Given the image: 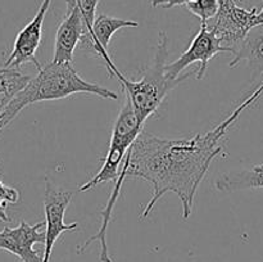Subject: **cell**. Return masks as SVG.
Returning <instances> with one entry per match:
<instances>
[{"label":"cell","instance_id":"6da1fadb","mask_svg":"<svg viewBox=\"0 0 263 262\" xmlns=\"http://www.w3.org/2000/svg\"><path fill=\"white\" fill-rule=\"evenodd\" d=\"M262 95L263 82L215 128L197 133L190 138H159L141 131L126 154L109 200L102 211V225L98 235L100 238L107 236L113 208L127 177L144 180L152 188V197L141 211L140 218L148 217L156 203L167 193H175L180 198L182 217L185 220L189 218L198 188L207 175L213 158L223 154L221 139L235 125L241 113L259 100Z\"/></svg>","mask_w":263,"mask_h":262},{"label":"cell","instance_id":"7a4b0ae2","mask_svg":"<svg viewBox=\"0 0 263 262\" xmlns=\"http://www.w3.org/2000/svg\"><path fill=\"white\" fill-rule=\"evenodd\" d=\"M79 92L97 95L103 99H118V95L112 90L82 79L72 62H49L8 103L0 115V131L7 127L27 105L44 100L63 99Z\"/></svg>","mask_w":263,"mask_h":262},{"label":"cell","instance_id":"3957f363","mask_svg":"<svg viewBox=\"0 0 263 262\" xmlns=\"http://www.w3.org/2000/svg\"><path fill=\"white\" fill-rule=\"evenodd\" d=\"M167 59H168V38L164 31H161L158 35V43L156 46L153 62L145 69L140 80L134 81L123 76L115 66V63L107 66L109 73L117 77L120 84L122 85L126 98H128L139 120L143 123H145V121L157 112L166 95L174 87H176L180 82L185 81L193 74L197 76V73L190 72V73H185V76L179 80H170L166 74Z\"/></svg>","mask_w":263,"mask_h":262},{"label":"cell","instance_id":"277c9868","mask_svg":"<svg viewBox=\"0 0 263 262\" xmlns=\"http://www.w3.org/2000/svg\"><path fill=\"white\" fill-rule=\"evenodd\" d=\"M143 127L144 123L139 120L133 104L128 98H126L125 103L118 113L115 126H113L109 149L103 161L102 169L90 181L81 185L79 188V192H86L99 184H107L108 181H117L126 154L134 141L136 140L139 134L143 131Z\"/></svg>","mask_w":263,"mask_h":262},{"label":"cell","instance_id":"5b68a950","mask_svg":"<svg viewBox=\"0 0 263 262\" xmlns=\"http://www.w3.org/2000/svg\"><path fill=\"white\" fill-rule=\"evenodd\" d=\"M220 53H231L233 49L228 48L222 44L221 39L216 35L212 28H208L207 23L202 22L200 30L197 35L193 38L189 48L172 63H167L166 74L170 80H179L184 77L182 74L184 69L190 64L199 62L200 66L197 69V80H202L207 71L208 63L213 57Z\"/></svg>","mask_w":263,"mask_h":262},{"label":"cell","instance_id":"8992f818","mask_svg":"<svg viewBox=\"0 0 263 262\" xmlns=\"http://www.w3.org/2000/svg\"><path fill=\"white\" fill-rule=\"evenodd\" d=\"M220 9L216 15L212 30L221 39L222 44L233 49L238 45L249 31L256 26L263 25V7L251 10L236 4V0H218Z\"/></svg>","mask_w":263,"mask_h":262},{"label":"cell","instance_id":"52a82bcc","mask_svg":"<svg viewBox=\"0 0 263 262\" xmlns=\"http://www.w3.org/2000/svg\"><path fill=\"white\" fill-rule=\"evenodd\" d=\"M74 192L64 190L57 186L50 180L45 182V193H44V211H45L46 222V240L45 249L43 254V262H50L51 252L54 246L61 238L64 231H73L79 228V223L64 222V213L72 200Z\"/></svg>","mask_w":263,"mask_h":262},{"label":"cell","instance_id":"ba28073f","mask_svg":"<svg viewBox=\"0 0 263 262\" xmlns=\"http://www.w3.org/2000/svg\"><path fill=\"white\" fill-rule=\"evenodd\" d=\"M50 4L51 0H43L35 17L18 32L12 51L4 62V68L20 69V67L25 63H33L37 69L43 67L36 59V53L41 44L43 23Z\"/></svg>","mask_w":263,"mask_h":262},{"label":"cell","instance_id":"9c48e42d","mask_svg":"<svg viewBox=\"0 0 263 262\" xmlns=\"http://www.w3.org/2000/svg\"><path fill=\"white\" fill-rule=\"evenodd\" d=\"M46 228V222L30 225L26 221L15 228L4 226L0 230V249L14 254L21 262H43V256L33 249L36 243L45 244L46 233L41 229Z\"/></svg>","mask_w":263,"mask_h":262},{"label":"cell","instance_id":"30bf717a","mask_svg":"<svg viewBox=\"0 0 263 262\" xmlns=\"http://www.w3.org/2000/svg\"><path fill=\"white\" fill-rule=\"evenodd\" d=\"M67 9L59 23L54 43V62H72L85 33V22L77 0H66Z\"/></svg>","mask_w":263,"mask_h":262},{"label":"cell","instance_id":"8fae6325","mask_svg":"<svg viewBox=\"0 0 263 262\" xmlns=\"http://www.w3.org/2000/svg\"><path fill=\"white\" fill-rule=\"evenodd\" d=\"M138 26L139 22L136 21L100 14L95 18L91 30L82 36L79 46L85 51H89L94 57L103 59L105 64H109L113 61L108 53V46H109L113 35L121 28L138 27Z\"/></svg>","mask_w":263,"mask_h":262},{"label":"cell","instance_id":"7c38bea8","mask_svg":"<svg viewBox=\"0 0 263 262\" xmlns=\"http://www.w3.org/2000/svg\"><path fill=\"white\" fill-rule=\"evenodd\" d=\"M233 55L229 66L231 68L240 64H247L251 71V79L256 80L263 74V25L256 26L248 35L233 48Z\"/></svg>","mask_w":263,"mask_h":262},{"label":"cell","instance_id":"4fadbf2b","mask_svg":"<svg viewBox=\"0 0 263 262\" xmlns=\"http://www.w3.org/2000/svg\"><path fill=\"white\" fill-rule=\"evenodd\" d=\"M215 188L221 193H234L263 188V166L258 164L252 170H233L218 176Z\"/></svg>","mask_w":263,"mask_h":262},{"label":"cell","instance_id":"5bb4252c","mask_svg":"<svg viewBox=\"0 0 263 262\" xmlns=\"http://www.w3.org/2000/svg\"><path fill=\"white\" fill-rule=\"evenodd\" d=\"M186 9L192 14L197 15L202 22L207 23L211 18H215L220 9L218 0H194L186 4Z\"/></svg>","mask_w":263,"mask_h":262},{"label":"cell","instance_id":"9a60e30c","mask_svg":"<svg viewBox=\"0 0 263 262\" xmlns=\"http://www.w3.org/2000/svg\"><path fill=\"white\" fill-rule=\"evenodd\" d=\"M18 200H20V192L15 188L5 185L0 176V221L2 222L9 221L7 215L8 204H15Z\"/></svg>","mask_w":263,"mask_h":262},{"label":"cell","instance_id":"2e32d148","mask_svg":"<svg viewBox=\"0 0 263 262\" xmlns=\"http://www.w3.org/2000/svg\"><path fill=\"white\" fill-rule=\"evenodd\" d=\"M100 0H77L81 9L82 15H84L85 22V33L89 32L92 27L95 18H97V7ZM84 33V35H85Z\"/></svg>","mask_w":263,"mask_h":262},{"label":"cell","instance_id":"e0dca14e","mask_svg":"<svg viewBox=\"0 0 263 262\" xmlns=\"http://www.w3.org/2000/svg\"><path fill=\"white\" fill-rule=\"evenodd\" d=\"M192 2L194 0H152V7H162L164 9H170V8L177 7V5H186Z\"/></svg>","mask_w":263,"mask_h":262},{"label":"cell","instance_id":"ac0fdd59","mask_svg":"<svg viewBox=\"0 0 263 262\" xmlns=\"http://www.w3.org/2000/svg\"><path fill=\"white\" fill-rule=\"evenodd\" d=\"M8 100H5V99H0V115H2V112L3 110H4V108L7 107L8 105Z\"/></svg>","mask_w":263,"mask_h":262},{"label":"cell","instance_id":"d6986e66","mask_svg":"<svg viewBox=\"0 0 263 262\" xmlns=\"http://www.w3.org/2000/svg\"><path fill=\"white\" fill-rule=\"evenodd\" d=\"M261 166H263V164H261Z\"/></svg>","mask_w":263,"mask_h":262}]
</instances>
